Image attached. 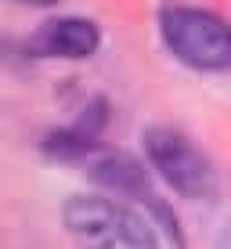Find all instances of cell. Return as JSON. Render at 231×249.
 <instances>
[{"mask_svg": "<svg viewBox=\"0 0 231 249\" xmlns=\"http://www.w3.org/2000/svg\"><path fill=\"white\" fill-rule=\"evenodd\" d=\"M144 152L148 162L159 170V177L184 199H210L217 192V174L210 159L174 126H152L144 130Z\"/></svg>", "mask_w": 231, "mask_h": 249, "instance_id": "cell-3", "label": "cell"}, {"mask_svg": "<svg viewBox=\"0 0 231 249\" xmlns=\"http://www.w3.org/2000/svg\"><path fill=\"white\" fill-rule=\"evenodd\" d=\"M36 58H90L101 47V33L90 18H51L29 36Z\"/></svg>", "mask_w": 231, "mask_h": 249, "instance_id": "cell-4", "label": "cell"}, {"mask_svg": "<svg viewBox=\"0 0 231 249\" xmlns=\"http://www.w3.org/2000/svg\"><path fill=\"white\" fill-rule=\"evenodd\" d=\"M90 174H94V181L116 188V192H126V195H138V199L156 202V195H152V188H148L144 170H141L130 156H101V159L90 166Z\"/></svg>", "mask_w": 231, "mask_h": 249, "instance_id": "cell-5", "label": "cell"}, {"mask_svg": "<svg viewBox=\"0 0 231 249\" xmlns=\"http://www.w3.org/2000/svg\"><path fill=\"white\" fill-rule=\"evenodd\" d=\"M65 231L80 249H159L148 220L123 202L101 195H76L62 210Z\"/></svg>", "mask_w": 231, "mask_h": 249, "instance_id": "cell-1", "label": "cell"}, {"mask_svg": "<svg viewBox=\"0 0 231 249\" xmlns=\"http://www.w3.org/2000/svg\"><path fill=\"white\" fill-rule=\"evenodd\" d=\"M159 33L177 62L202 72L231 69V25L220 15L202 7H166L159 18Z\"/></svg>", "mask_w": 231, "mask_h": 249, "instance_id": "cell-2", "label": "cell"}, {"mask_svg": "<svg viewBox=\"0 0 231 249\" xmlns=\"http://www.w3.org/2000/svg\"><path fill=\"white\" fill-rule=\"evenodd\" d=\"M18 4H40L44 7V4H54V0H18Z\"/></svg>", "mask_w": 231, "mask_h": 249, "instance_id": "cell-6", "label": "cell"}]
</instances>
